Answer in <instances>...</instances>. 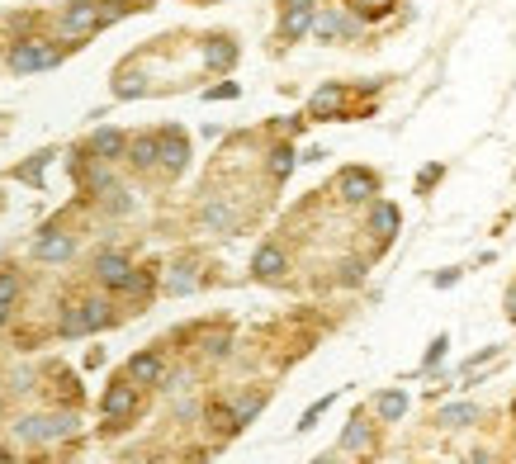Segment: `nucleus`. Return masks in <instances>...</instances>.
Here are the masks:
<instances>
[{
    "mask_svg": "<svg viewBox=\"0 0 516 464\" xmlns=\"http://www.w3.org/2000/svg\"><path fill=\"white\" fill-rule=\"evenodd\" d=\"M76 431H81V412L57 408V412H29V417H20L10 426V436L24 445H53V441H72Z\"/></svg>",
    "mask_w": 516,
    "mask_h": 464,
    "instance_id": "obj_1",
    "label": "nucleus"
},
{
    "mask_svg": "<svg viewBox=\"0 0 516 464\" xmlns=\"http://www.w3.org/2000/svg\"><path fill=\"white\" fill-rule=\"evenodd\" d=\"M62 57H66V47L47 43V39H14L5 53V66L14 76H33V72H53Z\"/></svg>",
    "mask_w": 516,
    "mask_h": 464,
    "instance_id": "obj_2",
    "label": "nucleus"
},
{
    "mask_svg": "<svg viewBox=\"0 0 516 464\" xmlns=\"http://www.w3.org/2000/svg\"><path fill=\"white\" fill-rule=\"evenodd\" d=\"M99 29H105V20H99V0H66L62 14H57V39L66 47H81L86 39H95Z\"/></svg>",
    "mask_w": 516,
    "mask_h": 464,
    "instance_id": "obj_3",
    "label": "nucleus"
},
{
    "mask_svg": "<svg viewBox=\"0 0 516 464\" xmlns=\"http://www.w3.org/2000/svg\"><path fill=\"white\" fill-rule=\"evenodd\" d=\"M313 39L318 43H351V39H360V20H351L341 5H327V10H313Z\"/></svg>",
    "mask_w": 516,
    "mask_h": 464,
    "instance_id": "obj_4",
    "label": "nucleus"
},
{
    "mask_svg": "<svg viewBox=\"0 0 516 464\" xmlns=\"http://www.w3.org/2000/svg\"><path fill=\"white\" fill-rule=\"evenodd\" d=\"M157 166L166 176H185V166H190V138L180 133L176 124H166V128H157Z\"/></svg>",
    "mask_w": 516,
    "mask_h": 464,
    "instance_id": "obj_5",
    "label": "nucleus"
},
{
    "mask_svg": "<svg viewBox=\"0 0 516 464\" xmlns=\"http://www.w3.org/2000/svg\"><path fill=\"white\" fill-rule=\"evenodd\" d=\"M199 228L204 232H237L242 228V213L232 209V199H223V194H209L204 204H199Z\"/></svg>",
    "mask_w": 516,
    "mask_h": 464,
    "instance_id": "obj_6",
    "label": "nucleus"
},
{
    "mask_svg": "<svg viewBox=\"0 0 516 464\" xmlns=\"http://www.w3.org/2000/svg\"><path fill=\"white\" fill-rule=\"evenodd\" d=\"M33 256H39L43 265H62V261L76 256V237L62 232V228H43L39 237H33Z\"/></svg>",
    "mask_w": 516,
    "mask_h": 464,
    "instance_id": "obj_7",
    "label": "nucleus"
},
{
    "mask_svg": "<svg viewBox=\"0 0 516 464\" xmlns=\"http://www.w3.org/2000/svg\"><path fill=\"white\" fill-rule=\"evenodd\" d=\"M99 412H105L109 422H128L133 412H138V384H128V379H114L99 398Z\"/></svg>",
    "mask_w": 516,
    "mask_h": 464,
    "instance_id": "obj_8",
    "label": "nucleus"
},
{
    "mask_svg": "<svg viewBox=\"0 0 516 464\" xmlns=\"http://www.w3.org/2000/svg\"><path fill=\"white\" fill-rule=\"evenodd\" d=\"M337 190L346 204H374V194H379V180L370 171H360V166H346V171L337 176Z\"/></svg>",
    "mask_w": 516,
    "mask_h": 464,
    "instance_id": "obj_9",
    "label": "nucleus"
},
{
    "mask_svg": "<svg viewBox=\"0 0 516 464\" xmlns=\"http://www.w3.org/2000/svg\"><path fill=\"white\" fill-rule=\"evenodd\" d=\"M90 271H95V279H99L109 294H119V289L128 285V275H133V261H128L124 252H99Z\"/></svg>",
    "mask_w": 516,
    "mask_h": 464,
    "instance_id": "obj_10",
    "label": "nucleus"
},
{
    "mask_svg": "<svg viewBox=\"0 0 516 464\" xmlns=\"http://www.w3.org/2000/svg\"><path fill=\"white\" fill-rule=\"evenodd\" d=\"M161 374H166V356L161 351H138V356H128V365H124V379H128V384H138V389L161 384Z\"/></svg>",
    "mask_w": 516,
    "mask_h": 464,
    "instance_id": "obj_11",
    "label": "nucleus"
},
{
    "mask_svg": "<svg viewBox=\"0 0 516 464\" xmlns=\"http://www.w3.org/2000/svg\"><path fill=\"white\" fill-rule=\"evenodd\" d=\"M124 147H128V133H119V128H95L90 138H86V152L95 161H105V166L124 161Z\"/></svg>",
    "mask_w": 516,
    "mask_h": 464,
    "instance_id": "obj_12",
    "label": "nucleus"
},
{
    "mask_svg": "<svg viewBox=\"0 0 516 464\" xmlns=\"http://www.w3.org/2000/svg\"><path fill=\"white\" fill-rule=\"evenodd\" d=\"M237 39H232V33H209L204 39V66L209 72H232V66H237Z\"/></svg>",
    "mask_w": 516,
    "mask_h": 464,
    "instance_id": "obj_13",
    "label": "nucleus"
},
{
    "mask_svg": "<svg viewBox=\"0 0 516 464\" xmlns=\"http://www.w3.org/2000/svg\"><path fill=\"white\" fill-rule=\"evenodd\" d=\"M346 86H337V81H327V86L308 99V119H346Z\"/></svg>",
    "mask_w": 516,
    "mask_h": 464,
    "instance_id": "obj_14",
    "label": "nucleus"
},
{
    "mask_svg": "<svg viewBox=\"0 0 516 464\" xmlns=\"http://www.w3.org/2000/svg\"><path fill=\"white\" fill-rule=\"evenodd\" d=\"M285 271H289L285 246H280V242H265V246H256V256H252V275H256V279H280Z\"/></svg>",
    "mask_w": 516,
    "mask_h": 464,
    "instance_id": "obj_15",
    "label": "nucleus"
},
{
    "mask_svg": "<svg viewBox=\"0 0 516 464\" xmlns=\"http://www.w3.org/2000/svg\"><path fill=\"white\" fill-rule=\"evenodd\" d=\"M147 90H152V76L142 66H119L114 72V99H142Z\"/></svg>",
    "mask_w": 516,
    "mask_h": 464,
    "instance_id": "obj_16",
    "label": "nucleus"
},
{
    "mask_svg": "<svg viewBox=\"0 0 516 464\" xmlns=\"http://www.w3.org/2000/svg\"><path fill=\"white\" fill-rule=\"evenodd\" d=\"M76 318H81V331H86V337H90V331H105L114 322V304H109V298H81Z\"/></svg>",
    "mask_w": 516,
    "mask_h": 464,
    "instance_id": "obj_17",
    "label": "nucleus"
},
{
    "mask_svg": "<svg viewBox=\"0 0 516 464\" xmlns=\"http://www.w3.org/2000/svg\"><path fill=\"white\" fill-rule=\"evenodd\" d=\"M124 161L133 166V171H157V133H138V138H128Z\"/></svg>",
    "mask_w": 516,
    "mask_h": 464,
    "instance_id": "obj_18",
    "label": "nucleus"
},
{
    "mask_svg": "<svg viewBox=\"0 0 516 464\" xmlns=\"http://www.w3.org/2000/svg\"><path fill=\"white\" fill-rule=\"evenodd\" d=\"M398 223H403V213H398V204H379V199H374V204H370V219H365V228H370L379 242H389L393 232H398Z\"/></svg>",
    "mask_w": 516,
    "mask_h": 464,
    "instance_id": "obj_19",
    "label": "nucleus"
},
{
    "mask_svg": "<svg viewBox=\"0 0 516 464\" xmlns=\"http://www.w3.org/2000/svg\"><path fill=\"white\" fill-rule=\"evenodd\" d=\"M370 445H374V426L356 412V417L346 422V431H341V451H346V455H356V451H370Z\"/></svg>",
    "mask_w": 516,
    "mask_h": 464,
    "instance_id": "obj_20",
    "label": "nucleus"
},
{
    "mask_svg": "<svg viewBox=\"0 0 516 464\" xmlns=\"http://www.w3.org/2000/svg\"><path fill=\"white\" fill-rule=\"evenodd\" d=\"M294 166H298V157H294L289 142H275L271 152H265V171H271V180H289Z\"/></svg>",
    "mask_w": 516,
    "mask_h": 464,
    "instance_id": "obj_21",
    "label": "nucleus"
},
{
    "mask_svg": "<svg viewBox=\"0 0 516 464\" xmlns=\"http://www.w3.org/2000/svg\"><path fill=\"white\" fill-rule=\"evenodd\" d=\"M313 29V10H285L280 14V43H298Z\"/></svg>",
    "mask_w": 516,
    "mask_h": 464,
    "instance_id": "obj_22",
    "label": "nucleus"
},
{
    "mask_svg": "<svg viewBox=\"0 0 516 464\" xmlns=\"http://www.w3.org/2000/svg\"><path fill=\"white\" fill-rule=\"evenodd\" d=\"M469 422H478V403H445L441 412H436V426H469Z\"/></svg>",
    "mask_w": 516,
    "mask_h": 464,
    "instance_id": "obj_23",
    "label": "nucleus"
},
{
    "mask_svg": "<svg viewBox=\"0 0 516 464\" xmlns=\"http://www.w3.org/2000/svg\"><path fill=\"white\" fill-rule=\"evenodd\" d=\"M152 289H157V265H142V271L128 275V285H124L119 294H128V298H138V304H142V298L152 294Z\"/></svg>",
    "mask_w": 516,
    "mask_h": 464,
    "instance_id": "obj_24",
    "label": "nucleus"
},
{
    "mask_svg": "<svg viewBox=\"0 0 516 464\" xmlns=\"http://www.w3.org/2000/svg\"><path fill=\"white\" fill-rule=\"evenodd\" d=\"M204 422H209L213 431H219V436H237V431H242L228 403H209V408H204Z\"/></svg>",
    "mask_w": 516,
    "mask_h": 464,
    "instance_id": "obj_25",
    "label": "nucleus"
},
{
    "mask_svg": "<svg viewBox=\"0 0 516 464\" xmlns=\"http://www.w3.org/2000/svg\"><path fill=\"white\" fill-rule=\"evenodd\" d=\"M232 417H237V426H246V422H256L261 417V408H265V393H242V398H232Z\"/></svg>",
    "mask_w": 516,
    "mask_h": 464,
    "instance_id": "obj_26",
    "label": "nucleus"
},
{
    "mask_svg": "<svg viewBox=\"0 0 516 464\" xmlns=\"http://www.w3.org/2000/svg\"><path fill=\"white\" fill-rule=\"evenodd\" d=\"M374 412H379V417H384V422H398V417H403V412H408V393H403V389H389V393H379V398H374Z\"/></svg>",
    "mask_w": 516,
    "mask_h": 464,
    "instance_id": "obj_27",
    "label": "nucleus"
},
{
    "mask_svg": "<svg viewBox=\"0 0 516 464\" xmlns=\"http://www.w3.org/2000/svg\"><path fill=\"white\" fill-rule=\"evenodd\" d=\"M194 285H199L194 265H190V261H180V265H171V275H166V285H161V289H166V294H190Z\"/></svg>",
    "mask_w": 516,
    "mask_h": 464,
    "instance_id": "obj_28",
    "label": "nucleus"
},
{
    "mask_svg": "<svg viewBox=\"0 0 516 464\" xmlns=\"http://www.w3.org/2000/svg\"><path fill=\"white\" fill-rule=\"evenodd\" d=\"M47 161H53V152H39V157H29L24 166H14V180H24V185H43V171H47Z\"/></svg>",
    "mask_w": 516,
    "mask_h": 464,
    "instance_id": "obj_29",
    "label": "nucleus"
},
{
    "mask_svg": "<svg viewBox=\"0 0 516 464\" xmlns=\"http://www.w3.org/2000/svg\"><path fill=\"white\" fill-rule=\"evenodd\" d=\"M204 356H209V360L232 356V337H228V331H204Z\"/></svg>",
    "mask_w": 516,
    "mask_h": 464,
    "instance_id": "obj_30",
    "label": "nucleus"
},
{
    "mask_svg": "<svg viewBox=\"0 0 516 464\" xmlns=\"http://www.w3.org/2000/svg\"><path fill=\"white\" fill-rule=\"evenodd\" d=\"M0 304H20V271H0Z\"/></svg>",
    "mask_w": 516,
    "mask_h": 464,
    "instance_id": "obj_31",
    "label": "nucleus"
},
{
    "mask_svg": "<svg viewBox=\"0 0 516 464\" xmlns=\"http://www.w3.org/2000/svg\"><path fill=\"white\" fill-rule=\"evenodd\" d=\"M360 279H365V261H341V285H360Z\"/></svg>",
    "mask_w": 516,
    "mask_h": 464,
    "instance_id": "obj_32",
    "label": "nucleus"
},
{
    "mask_svg": "<svg viewBox=\"0 0 516 464\" xmlns=\"http://www.w3.org/2000/svg\"><path fill=\"white\" fill-rule=\"evenodd\" d=\"M445 346H451V337H436V341H431V351H426V370H436V365L445 360Z\"/></svg>",
    "mask_w": 516,
    "mask_h": 464,
    "instance_id": "obj_33",
    "label": "nucleus"
},
{
    "mask_svg": "<svg viewBox=\"0 0 516 464\" xmlns=\"http://www.w3.org/2000/svg\"><path fill=\"white\" fill-rule=\"evenodd\" d=\"M331 408V398H322V403H313L308 412H304V422H298V431H308V426H318V417H322V412Z\"/></svg>",
    "mask_w": 516,
    "mask_h": 464,
    "instance_id": "obj_34",
    "label": "nucleus"
},
{
    "mask_svg": "<svg viewBox=\"0 0 516 464\" xmlns=\"http://www.w3.org/2000/svg\"><path fill=\"white\" fill-rule=\"evenodd\" d=\"M497 351H503V346H484V351H478V356H474L469 365H464V370H460V374H474V370H478V365H488V360H493Z\"/></svg>",
    "mask_w": 516,
    "mask_h": 464,
    "instance_id": "obj_35",
    "label": "nucleus"
},
{
    "mask_svg": "<svg viewBox=\"0 0 516 464\" xmlns=\"http://www.w3.org/2000/svg\"><path fill=\"white\" fill-rule=\"evenodd\" d=\"M209 99H237V81H228V86H213Z\"/></svg>",
    "mask_w": 516,
    "mask_h": 464,
    "instance_id": "obj_36",
    "label": "nucleus"
},
{
    "mask_svg": "<svg viewBox=\"0 0 516 464\" xmlns=\"http://www.w3.org/2000/svg\"><path fill=\"white\" fill-rule=\"evenodd\" d=\"M280 10H318V0H280Z\"/></svg>",
    "mask_w": 516,
    "mask_h": 464,
    "instance_id": "obj_37",
    "label": "nucleus"
},
{
    "mask_svg": "<svg viewBox=\"0 0 516 464\" xmlns=\"http://www.w3.org/2000/svg\"><path fill=\"white\" fill-rule=\"evenodd\" d=\"M507 318H512V322H516V285H512V289H507Z\"/></svg>",
    "mask_w": 516,
    "mask_h": 464,
    "instance_id": "obj_38",
    "label": "nucleus"
},
{
    "mask_svg": "<svg viewBox=\"0 0 516 464\" xmlns=\"http://www.w3.org/2000/svg\"><path fill=\"white\" fill-rule=\"evenodd\" d=\"M10 313H14V304H0V327L10 322Z\"/></svg>",
    "mask_w": 516,
    "mask_h": 464,
    "instance_id": "obj_39",
    "label": "nucleus"
},
{
    "mask_svg": "<svg viewBox=\"0 0 516 464\" xmlns=\"http://www.w3.org/2000/svg\"><path fill=\"white\" fill-rule=\"evenodd\" d=\"M0 464H14V451H10V445H0Z\"/></svg>",
    "mask_w": 516,
    "mask_h": 464,
    "instance_id": "obj_40",
    "label": "nucleus"
},
{
    "mask_svg": "<svg viewBox=\"0 0 516 464\" xmlns=\"http://www.w3.org/2000/svg\"><path fill=\"white\" fill-rule=\"evenodd\" d=\"M313 464H341V455H318V460H313Z\"/></svg>",
    "mask_w": 516,
    "mask_h": 464,
    "instance_id": "obj_41",
    "label": "nucleus"
},
{
    "mask_svg": "<svg viewBox=\"0 0 516 464\" xmlns=\"http://www.w3.org/2000/svg\"><path fill=\"white\" fill-rule=\"evenodd\" d=\"M0 417H5V393H0Z\"/></svg>",
    "mask_w": 516,
    "mask_h": 464,
    "instance_id": "obj_42",
    "label": "nucleus"
}]
</instances>
